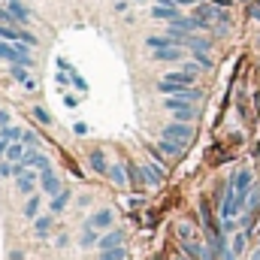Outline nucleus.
<instances>
[{"instance_id": "2", "label": "nucleus", "mask_w": 260, "mask_h": 260, "mask_svg": "<svg viewBox=\"0 0 260 260\" xmlns=\"http://www.w3.org/2000/svg\"><path fill=\"white\" fill-rule=\"evenodd\" d=\"M164 109L176 118V121H194L197 118V109H194V100L188 97H164Z\"/></svg>"}, {"instance_id": "12", "label": "nucleus", "mask_w": 260, "mask_h": 260, "mask_svg": "<svg viewBox=\"0 0 260 260\" xmlns=\"http://www.w3.org/2000/svg\"><path fill=\"white\" fill-rule=\"evenodd\" d=\"M97 245H100L103 251H109V248H118V245H124V230H109V233H103Z\"/></svg>"}, {"instance_id": "37", "label": "nucleus", "mask_w": 260, "mask_h": 260, "mask_svg": "<svg viewBox=\"0 0 260 260\" xmlns=\"http://www.w3.org/2000/svg\"><path fill=\"white\" fill-rule=\"evenodd\" d=\"M0 127H9V112L6 109H0Z\"/></svg>"}, {"instance_id": "39", "label": "nucleus", "mask_w": 260, "mask_h": 260, "mask_svg": "<svg viewBox=\"0 0 260 260\" xmlns=\"http://www.w3.org/2000/svg\"><path fill=\"white\" fill-rule=\"evenodd\" d=\"M188 3H197V0H176V6H188Z\"/></svg>"}, {"instance_id": "30", "label": "nucleus", "mask_w": 260, "mask_h": 260, "mask_svg": "<svg viewBox=\"0 0 260 260\" xmlns=\"http://www.w3.org/2000/svg\"><path fill=\"white\" fill-rule=\"evenodd\" d=\"M34 227H37V236H46V233H49V227H52V218H37V221H34Z\"/></svg>"}, {"instance_id": "19", "label": "nucleus", "mask_w": 260, "mask_h": 260, "mask_svg": "<svg viewBox=\"0 0 260 260\" xmlns=\"http://www.w3.org/2000/svg\"><path fill=\"white\" fill-rule=\"evenodd\" d=\"M67 203H70V191H61V194H55L52 197V203H49V209H52V215H61V212H64L67 209Z\"/></svg>"}, {"instance_id": "38", "label": "nucleus", "mask_w": 260, "mask_h": 260, "mask_svg": "<svg viewBox=\"0 0 260 260\" xmlns=\"http://www.w3.org/2000/svg\"><path fill=\"white\" fill-rule=\"evenodd\" d=\"M248 12H251V18H257V21H260V3H251V6H248Z\"/></svg>"}, {"instance_id": "1", "label": "nucleus", "mask_w": 260, "mask_h": 260, "mask_svg": "<svg viewBox=\"0 0 260 260\" xmlns=\"http://www.w3.org/2000/svg\"><path fill=\"white\" fill-rule=\"evenodd\" d=\"M30 46L24 43H9V40H0V58L6 64H21V67H34V58L27 52Z\"/></svg>"}, {"instance_id": "16", "label": "nucleus", "mask_w": 260, "mask_h": 260, "mask_svg": "<svg viewBox=\"0 0 260 260\" xmlns=\"http://www.w3.org/2000/svg\"><path fill=\"white\" fill-rule=\"evenodd\" d=\"M173 27H179V30H185V34H197V30H203V24L197 21V18H191V15H179L176 21H170Z\"/></svg>"}, {"instance_id": "6", "label": "nucleus", "mask_w": 260, "mask_h": 260, "mask_svg": "<svg viewBox=\"0 0 260 260\" xmlns=\"http://www.w3.org/2000/svg\"><path fill=\"white\" fill-rule=\"evenodd\" d=\"M24 167H30V170H40V173H46V170H52V160L40 151V148H27V154H24V160H21Z\"/></svg>"}, {"instance_id": "9", "label": "nucleus", "mask_w": 260, "mask_h": 260, "mask_svg": "<svg viewBox=\"0 0 260 260\" xmlns=\"http://www.w3.org/2000/svg\"><path fill=\"white\" fill-rule=\"evenodd\" d=\"M154 61H160V64H167V61H185V46H170V49H157L154 52Z\"/></svg>"}, {"instance_id": "23", "label": "nucleus", "mask_w": 260, "mask_h": 260, "mask_svg": "<svg viewBox=\"0 0 260 260\" xmlns=\"http://www.w3.org/2000/svg\"><path fill=\"white\" fill-rule=\"evenodd\" d=\"M157 145H160V151H167L170 157H179V154H182V148H185V145H179V142H173V139H164V136L157 139Z\"/></svg>"}, {"instance_id": "21", "label": "nucleus", "mask_w": 260, "mask_h": 260, "mask_svg": "<svg viewBox=\"0 0 260 260\" xmlns=\"http://www.w3.org/2000/svg\"><path fill=\"white\" fill-rule=\"evenodd\" d=\"M82 248H91V245H97L100 242V236H97V227H91V224H85V230H82Z\"/></svg>"}, {"instance_id": "32", "label": "nucleus", "mask_w": 260, "mask_h": 260, "mask_svg": "<svg viewBox=\"0 0 260 260\" xmlns=\"http://www.w3.org/2000/svg\"><path fill=\"white\" fill-rule=\"evenodd\" d=\"M34 118H37V121H43V124H52V115H49L43 106H34Z\"/></svg>"}, {"instance_id": "25", "label": "nucleus", "mask_w": 260, "mask_h": 260, "mask_svg": "<svg viewBox=\"0 0 260 260\" xmlns=\"http://www.w3.org/2000/svg\"><path fill=\"white\" fill-rule=\"evenodd\" d=\"M21 212H24V218H37V215H40V197H37V194H30Z\"/></svg>"}, {"instance_id": "18", "label": "nucleus", "mask_w": 260, "mask_h": 260, "mask_svg": "<svg viewBox=\"0 0 260 260\" xmlns=\"http://www.w3.org/2000/svg\"><path fill=\"white\" fill-rule=\"evenodd\" d=\"M88 160H91V170H94V173H100V176L109 173V164H106V154H103V151H91Z\"/></svg>"}, {"instance_id": "10", "label": "nucleus", "mask_w": 260, "mask_h": 260, "mask_svg": "<svg viewBox=\"0 0 260 260\" xmlns=\"http://www.w3.org/2000/svg\"><path fill=\"white\" fill-rule=\"evenodd\" d=\"M40 185H43V191H46V194H52V197L64 191V188H61V179L55 176V170H46V173H40Z\"/></svg>"}, {"instance_id": "11", "label": "nucleus", "mask_w": 260, "mask_h": 260, "mask_svg": "<svg viewBox=\"0 0 260 260\" xmlns=\"http://www.w3.org/2000/svg\"><path fill=\"white\" fill-rule=\"evenodd\" d=\"M112 221H115L112 209H97V212L88 218V224H91V227H97V230H106V227H112Z\"/></svg>"}, {"instance_id": "20", "label": "nucleus", "mask_w": 260, "mask_h": 260, "mask_svg": "<svg viewBox=\"0 0 260 260\" xmlns=\"http://www.w3.org/2000/svg\"><path fill=\"white\" fill-rule=\"evenodd\" d=\"M109 179H112L118 188H124V185H127V167H124V164H115V167H109Z\"/></svg>"}, {"instance_id": "34", "label": "nucleus", "mask_w": 260, "mask_h": 260, "mask_svg": "<svg viewBox=\"0 0 260 260\" xmlns=\"http://www.w3.org/2000/svg\"><path fill=\"white\" fill-rule=\"evenodd\" d=\"M73 85H76V91H82V94L88 91V82H85V79H82L79 73H73Z\"/></svg>"}, {"instance_id": "40", "label": "nucleus", "mask_w": 260, "mask_h": 260, "mask_svg": "<svg viewBox=\"0 0 260 260\" xmlns=\"http://www.w3.org/2000/svg\"><path fill=\"white\" fill-rule=\"evenodd\" d=\"M176 260H191V257H188V254H179V257H176Z\"/></svg>"}, {"instance_id": "3", "label": "nucleus", "mask_w": 260, "mask_h": 260, "mask_svg": "<svg viewBox=\"0 0 260 260\" xmlns=\"http://www.w3.org/2000/svg\"><path fill=\"white\" fill-rule=\"evenodd\" d=\"M160 136L164 139H173L179 145H188L194 139V127H191V121H173V124H167V127L160 130Z\"/></svg>"}, {"instance_id": "24", "label": "nucleus", "mask_w": 260, "mask_h": 260, "mask_svg": "<svg viewBox=\"0 0 260 260\" xmlns=\"http://www.w3.org/2000/svg\"><path fill=\"white\" fill-rule=\"evenodd\" d=\"M21 133H24L21 127H12L9 124V127H0V139L3 142H21Z\"/></svg>"}, {"instance_id": "7", "label": "nucleus", "mask_w": 260, "mask_h": 260, "mask_svg": "<svg viewBox=\"0 0 260 260\" xmlns=\"http://www.w3.org/2000/svg\"><path fill=\"white\" fill-rule=\"evenodd\" d=\"M136 176H139V179H142V182H145L148 188H157V185L164 182V176H167V173H164L160 167H151V164H142V167L136 170Z\"/></svg>"}, {"instance_id": "17", "label": "nucleus", "mask_w": 260, "mask_h": 260, "mask_svg": "<svg viewBox=\"0 0 260 260\" xmlns=\"http://www.w3.org/2000/svg\"><path fill=\"white\" fill-rule=\"evenodd\" d=\"M164 79H167V82H173V85L191 88V82H194V73H188V70H176V73H167Z\"/></svg>"}, {"instance_id": "26", "label": "nucleus", "mask_w": 260, "mask_h": 260, "mask_svg": "<svg viewBox=\"0 0 260 260\" xmlns=\"http://www.w3.org/2000/svg\"><path fill=\"white\" fill-rule=\"evenodd\" d=\"M27 70H30V67H21V64H9V76H12L15 82H21V85H24V82L30 79V73H27Z\"/></svg>"}, {"instance_id": "29", "label": "nucleus", "mask_w": 260, "mask_h": 260, "mask_svg": "<svg viewBox=\"0 0 260 260\" xmlns=\"http://www.w3.org/2000/svg\"><path fill=\"white\" fill-rule=\"evenodd\" d=\"M0 24H21V21L6 9V3H0Z\"/></svg>"}, {"instance_id": "8", "label": "nucleus", "mask_w": 260, "mask_h": 260, "mask_svg": "<svg viewBox=\"0 0 260 260\" xmlns=\"http://www.w3.org/2000/svg\"><path fill=\"white\" fill-rule=\"evenodd\" d=\"M40 182V170H24L21 176H15V188L21 191V194H34V185Z\"/></svg>"}, {"instance_id": "33", "label": "nucleus", "mask_w": 260, "mask_h": 260, "mask_svg": "<svg viewBox=\"0 0 260 260\" xmlns=\"http://www.w3.org/2000/svg\"><path fill=\"white\" fill-rule=\"evenodd\" d=\"M245 239H248V233H236V239H233V251H236V254L245 251Z\"/></svg>"}, {"instance_id": "14", "label": "nucleus", "mask_w": 260, "mask_h": 260, "mask_svg": "<svg viewBox=\"0 0 260 260\" xmlns=\"http://www.w3.org/2000/svg\"><path fill=\"white\" fill-rule=\"evenodd\" d=\"M179 15H182V12H179L176 6H157V3L151 6V18H154V21H176Z\"/></svg>"}, {"instance_id": "27", "label": "nucleus", "mask_w": 260, "mask_h": 260, "mask_svg": "<svg viewBox=\"0 0 260 260\" xmlns=\"http://www.w3.org/2000/svg\"><path fill=\"white\" fill-rule=\"evenodd\" d=\"M127 257V251H124V245H118V248H109V251H103L100 260H124Z\"/></svg>"}, {"instance_id": "5", "label": "nucleus", "mask_w": 260, "mask_h": 260, "mask_svg": "<svg viewBox=\"0 0 260 260\" xmlns=\"http://www.w3.org/2000/svg\"><path fill=\"white\" fill-rule=\"evenodd\" d=\"M230 185H233V191L239 197V203H242V209H245V200H248V191H251V185H254V176H251V170H239L233 179H230Z\"/></svg>"}, {"instance_id": "36", "label": "nucleus", "mask_w": 260, "mask_h": 260, "mask_svg": "<svg viewBox=\"0 0 260 260\" xmlns=\"http://www.w3.org/2000/svg\"><path fill=\"white\" fill-rule=\"evenodd\" d=\"M73 133H79V136H85V133H88V124H85V121H76V124H73Z\"/></svg>"}, {"instance_id": "15", "label": "nucleus", "mask_w": 260, "mask_h": 260, "mask_svg": "<svg viewBox=\"0 0 260 260\" xmlns=\"http://www.w3.org/2000/svg\"><path fill=\"white\" fill-rule=\"evenodd\" d=\"M170 46H176V40L167 34V37H160V34H151V37H145V49H151V52H157V49H170Z\"/></svg>"}, {"instance_id": "4", "label": "nucleus", "mask_w": 260, "mask_h": 260, "mask_svg": "<svg viewBox=\"0 0 260 260\" xmlns=\"http://www.w3.org/2000/svg\"><path fill=\"white\" fill-rule=\"evenodd\" d=\"M0 40L9 43H24V46H37V37L30 30H24L21 24H0Z\"/></svg>"}, {"instance_id": "22", "label": "nucleus", "mask_w": 260, "mask_h": 260, "mask_svg": "<svg viewBox=\"0 0 260 260\" xmlns=\"http://www.w3.org/2000/svg\"><path fill=\"white\" fill-rule=\"evenodd\" d=\"M185 49H191V52H209V49H212V43H209V40H203V37H197V34H191V37H188V43H185Z\"/></svg>"}, {"instance_id": "31", "label": "nucleus", "mask_w": 260, "mask_h": 260, "mask_svg": "<svg viewBox=\"0 0 260 260\" xmlns=\"http://www.w3.org/2000/svg\"><path fill=\"white\" fill-rule=\"evenodd\" d=\"M194 64L203 67V70H209L212 67V58H209V52H194Z\"/></svg>"}, {"instance_id": "13", "label": "nucleus", "mask_w": 260, "mask_h": 260, "mask_svg": "<svg viewBox=\"0 0 260 260\" xmlns=\"http://www.w3.org/2000/svg\"><path fill=\"white\" fill-rule=\"evenodd\" d=\"M3 3H6V9H9V12H12V15H15V18L21 21V24L34 18V12H30V6H24L21 0H3Z\"/></svg>"}, {"instance_id": "35", "label": "nucleus", "mask_w": 260, "mask_h": 260, "mask_svg": "<svg viewBox=\"0 0 260 260\" xmlns=\"http://www.w3.org/2000/svg\"><path fill=\"white\" fill-rule=\"evenodd\" d=\"M55 64H58V70H64V73H76V70H73V64H70L67 58H58Z\"/></svg>"}, {"instance_id": "28", "label": "nucleus", "mask_w": 260, "mask_h": 260, "mask_svg": "<svg viewBox=\"0 0 260 260\" xmlns=\"http://www.w3.org/2000/svg\"><path fill=\"white\" fill-rule=\"evenodd\" d=\"M21 142H24L27 148H40V133H34V130H24V133H21Z\"/></svg>"}]
</instances>
